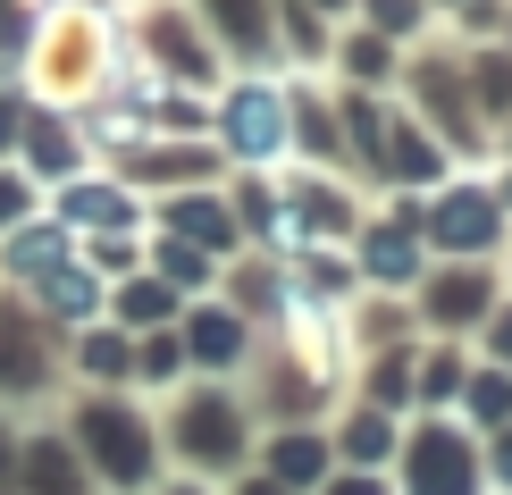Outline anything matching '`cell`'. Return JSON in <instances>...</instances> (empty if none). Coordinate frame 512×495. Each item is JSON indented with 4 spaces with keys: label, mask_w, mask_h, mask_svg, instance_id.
Instances as JSON below:
<instances>
[{
    "label": "cell",
    "mask_w": 512,
    "mask_h": 495,
    "mask_svg": "<svg viewBox=\"0 0 512 495\" xmlns=\"http://www.w3.org/2000/svg\"><path fill=\"white\" fill-rule=\"evenodd\" d=\"M345 495H370V487H345Z\"/></svg>",
    "instance_id": "15"
},
{
    "label": "cell",
    "mask_w": 512,
    "mask_h": 495,
    "mask_svg": "<svg viewBox=\"0 0 512 495\" xmlns=\"http://www.w3.org/2000/svg\"><path fill=\"white\" fill-rule=\"evenodd\" d=\"M420 462H429L420 495H471V454H462L445 428H420Z\"/></svg>",
    "instance_id": "2"
},
{
    "label": "cell",
    "mask_w": 512,
    "mask_h": 495,
    "mask_svg": "<svg viewBox=\"0 0 512 495\" xmlns=\"http://www.w3.org/2000/svg\"><path fill=\"white\" fill-rule=\"evenodd\" d=\"M471 403H479V420H504V412H512V386H504V378H479Z\"/></svg>",
    "instance_id": "9"
},
{
    "label": "cell",
    "mask_w": 512,
    "mask_h": 495,
    "mask_svg": "<svg viewBox=\"0 0 512 495\" xmlns=\"http://www.w3.org/2000/svg\"><path fill=\"white\" fill-rule=\"evenodd\" d=\"M236 344H244L236 319H202V328H194V353H202V361H236Z\"/></svg>",
    "instance_id": "5"
},
{
    "label": "cell",
    "mask_w": 512,
    "mask_h": 495,
    "mask_svg": "<svg viewBox=\"0 0 512 495\" xmlns=\"http://www.w3.org/2000/svg\"><path fill=\"white\" fill-rule=\"evenodd\" d=\"M277 470H294V479H311V470H319V445H303V437H294V445H277Z\"/></svg>",
    "instance_id": "10"
},
{
    "label": "cell",
    "mask_w": 512,
    "mask_h": 495,
    "mask_svg": "<svg viewBox=\"0 0 512 495\" xmlns=\"http://www.w3.org/2000/svg\"><path fill=\"white\" fill-rule=\"evenodd\" d=\"M227 135H236V152H244V160L277 152V135H286V101L261 93V84H244V93L227 101Z\"/></svg>",
    "instance_id": "1"
},
{
    "label": "cell",
    "mask_w": 512,
    "mask_h": 495,
    "mask_svg": "<svg viewBox=\"0 0 512 495\" xmlns=\"http://www.w3.org/2000/svg\"><path fill=\"white\" fill-rule=\"evenodd\" d=\"M0 135H9V110H0Z\"/></svg>",
    "instance_id": "14"
},
{
    "label": "cell",
    "mask_w": 512,
    "mask_h": 495,
    "mask_svg": "<svg viewBox=\"0 0 512 495\" xmlns=\"http://www.w3.org/2000/svg\"><path fill=\"white\" fill-rule=\"evenodd\" d=\"M437 235L445 244H487V235H496V210H487L479 193H454V202L437 210Z\"/></svg>",
    "instance_id": "4"
},
{
    "label": "cell",
    "mask_w": 512,
    "mask_h": 495,
    "mask_svg": "<svg viewBox=\"0 0 512 495\" xmlns=\"http://www.w3.org/2000/svg\"><path fill=\"white\" fill-rule=\"evenodd\" d=\"M17 210H26V193H17V185H0V227H9Z\"/></svg>",
    "instance_id": "12"
},
{
    "label": "cell",
    "mask_w": 512,
    "mask_h": 495,
    "mask_svg": "<svg viewBox=\"0 0 512 495\" xmlns=\"http://www.w3.org/2000/svg\"><path fill=\"white\" fill-rule=\"evenodd\" d=\"M68 219H126V202H118V193H101V185H93V193L76 185V193H68Z\"/></svg>",
    "instance_id": "7"
},
{
    "label": "cell",
    "mask_w": 512,
    "mask_h": 495,
    "mask_svg": "<svg viewBox=\"0 0 512 495\" xmlns=\"http://www.w3.org/2000/svg\"><path fill=\"white\" fill-rule=\"evenodd\" d=\"M370 269L378 277H412V244H403V235H370Z\"/></svg>",
    "instance_id": "6"
},
{
    "label": "cell",
    "mask_w": 512,
    "mask_h": 495,
    "mask_svg": "<svg viewBox=\"0 0 512 495\" xmlns=\"http://www.w3.org/2000/svg\"><path fill=\"white\" fill-rule=\"evenodd\" d=\"M51 303H59V311H93V286H84L76 269H59V286H51Z\"/></svg>",
    "instance_id": "8"
},
{
    "label": "cell",
    "mask_w": 512,
    "mask_h": 495,
    "mask_svg": "<svg viewBox=\"0 0 512 495\" xmlns=\"http://www.w3.org/2000/svg\"><path fill=\"white\" fill-rule=\"evenodd\" d=\"M84 428H93V445H101V462H110L118 479H143V437H135V428H126V420H110V412H93V420H84Z\"/></svg>",
    "instance_id": "3"
},
{
    "label": "cell",
    "mask_w": 512,
    "mask_h": 495,
    "mask_svg": "<svg viewBox=\"0 0 512 495\" xmlns=\"http://www.w3.org/2000/svg\"><path fill=\"white\" fill-rule=\"evenodd\" d=\"M504 361H512V319H504Z\"/></svg>",
    "instance_id": "13"
},
{
    "label": "cell",
    "mask_w": 512,
    "mask_h": 495,
    "mask_svg": "<svg viewBox=\"0 0 512 495\" xmlns=\"http://www.w3.org/2000/svg\"><path fill=\"white\" fill-rule=\"evenodd\" d=\"M17 261H26V269H51V261H59V235H26V244H17Z\"/></svg>",
    "instance_id": "11"
}]
</instances>
